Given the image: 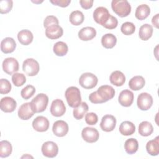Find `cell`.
Instances as JSON below:
<instances>
[{
  "instance_id": "6da1fadb",
  "label": "cell",
  "mask_w": 159,
  "mask_h": 159,
  "mask_svg": "<svg viewBox=\"0 0 159 159\" xmlns=\"http://www.w3.org/2000/svg\"><path fill=\"white\" fill-rule=\"evenodd\" d=\"M65 96L68 106L75 108L81 102V97L80 89L76 86H70L65 91Z\"/></svg>"
},
{
  "instance_id": "7a4b0ae2",
  "label": "cell",
  "mask_w": 159,
  "mask_h": 159,
  "mask_svg": "<svg viewBox=\"0 0 159 159\" xmlns=\"http://www.w3.org/2000/svg\"><path fill=\"white\" fill-rule=\"evenodd\" d=\"M111 7L120 17L128 16L131 12V6L127 0H113L111 2Z\"/></svg>"
},
{
  "instance_id": "3957f363",
  "label": "cell",
  "mask_w": 159,
  "mask_h": 159,
  "mask_svg": "<svg viewBox=\"0 0 159 159\" xmlns=\"http://www.w3.org/2000/svg\"><path fill=\"white\" fill-rule=\"evenodd\" d=\"M48 97L43 94H38L30 102V106L35 113L43 112L48 105Z\"/></svg>"
},
{
  "instance_id": "277c9868",
  "label": "cell",
  "mask_w": 159,
  "mask_h": 159,
  "mask_svg": "<svg viewBox=\"0 0 159 159\" xmlns=\"http://www.w3.org/2000/svg\"><path fill=\"white\" fill-rule=\"evenodd\" d=\"M98 82L97 76L89 72L83 73L79 78V83L81 87L86 89L94 88Z\"/></svg>"
},
{
  "instance_id": "5b68a950",
  "label": "cell",
  "mask_w": 159,
  "mask_h": 159,
  "mask_svg": "<svg viewBox=\"0 0 159 159\" xmlns=\"http://www.w3.org/2000/svg\"><path fill=\"white\" fill-rule=\"evenodd\" d=\"M22 70L25 75L29 76H34L37 75L40 70V66L37 60L34 58H27L22 64Z\"/></svg>"
},
{
  "instance_id": "8992f818",
  "label": "cell",
  "mask_w": 159,
  "mask_h": 159,
  "mask_svg": "<svg viewBox=\"0 0 159 159\" xmlns=\"http://www.w3.org/2000/svg\"><path fill=\"white\" fill-rule=\"evenodd\" d=\"M153 98L147 93H140L137 98V104L139 109L142 111L148 110L153 104Z\"/></svg>"
},
{
  "instance_id": "52a82bcc",
  "label": "cell",
  "mask_w": 159,
  "mask_h": 159,
  "mask_svg": "<svg viewBox=\"0 0 159 159\" xmlns=\"http://www.w3.org/2000/svg\"><path fill=\"white\" fill-rule=\"evenodd\" d=\"M110 14L107 10L104 7H98L93 12V19L94 21L101 25L102 26L107 22L109 18Z\"/></svg>"
},
{
  "instance_id": "ba28073f",
  "label": "cell",
  "mask_w": 159,
  "mask_h": 159,
  "mask_svg": "<svg viewBox=\"0 0 159 159\" xmlns=\"http://www.w3.org/2000/svg\"><path fill=\"white\" fill-rule=\"evenodd\" d=\"M41 149L43 155L48 158H53L56 157L58 153V147L57 144L52 141L44 142Z\"/></svg>"
},
{
  "instance_id": "9c48e42d",
  "label": "cell",
  "mask_w": 159,
  "mask_h": 159,
  "mask_svg": "<svg viewBox=\"0 0 159 159\" xmlns=\"http://www.w3.org/2000/svg\"><path fill=\"white\" fill-rule=\"evenodd\" d=\"M81 137L88 143H94L98 140L99 134L96 129L86 127L82 130Z\"/></svg>"
},
{
  "instance_id": "30bf717a",
  "label": "cell",
  "mask_w": 159,
  "mask_h": 159,
  "mask_svg": "<svg viewBox=\"0 0 159 159\" xmlns=\"http://www.w3.org/2000/svg\"><path fill=\"white\" fill-rule=\"evenodd\" d=\"M19 62L13 57L6 58L2 62L3 71L8 75H12L19 70Z\"/></svg>"
},
{
  "instance_id": "8fae6325",
  "label": "cell",
  "mask_w": 159,
  "mask_h": 159,
  "mask_svg": "<svg viewBox=\"0 0 159 159\" xmlns=\"http://www.w3.org/2000/svg\"><path fill=\"white\" fill-rule=\"evenodd\" d=\"M116 125V119L112 115L107 114L102 117L101 122L100 123V127L102 130L104 132L112 131Z\"/></svg>"
},
{
  "instance_id": "7c38bea8",
  "label": "cell",
  "mask_w": 159,
  "mask_h": 159,
  "mask_svg": "<svg viewBox=\"0 0 159 159\" xmlns=\"http://www.w3.org/2000/svg\"><path fill=\"white\" fill-rule=\"evenodd\" d=\"M50 113L55 117L62 116L66 112V107L63 101L57 99L52 101L50 108Z\"/></svg>"
},
{
  "instance_id": "4fadbf2b",
  "label": "cell",
  "mask_w": 159,
  "mask_h": 159,
  "mask_svg": "<svg viewBox=\"0 0 159 159\" xmlns=\"http://www.w3.org/2000/svg\"><path fill=\"white\" fill-rule=\"evenodd\" d=\"M69 130L68 124L62 120H58L55 121L52 127V131L55 135L62 137L65 136Z\"/></svg>"
},
{
  "instance_id": "5bb4252c",
  "label": "cell",
  "mask_w": 159,
  "mask_h": 159,
  "mask_svg": "<svg viewBox=\"0 0 159 159\" xmlns=\"http://www.w3.org/2000/svg\"><path fill=\"white\" fill-rule=\"evenodd\" d=\"M32 127L37 132H45L49 128V121L48 119L44 116H37L32 122Z\"/></svg>"
},
{
  "instance_id": "9a60e30c",
  "label": "cell",
  "mask_w": 159,
  "mask_h": 159,
  "mask_svg": "<svg viewBox=\"0 0 159 159\" xmlns=\"http://www.w3.org/2000/svg\"><path fill=\"white\" fill-rule=\"evenodd\" d=\"M96 91L104 102L112 99L115 95L114 89L109 85H102L100 86Z\"/></svg>"
},
{
  "instance_id": "2e32d148",
  "label": "cell",
  "mask_w": 159,
  "mask_h": 159,
  "mask_svg": "<svg viewBox=\"0 0 159 159\" xmlns=\"http://www.w3.org/2000/svg\"><path fill=\"white\" fill-rule=\"evenodd\" d=\"M134 99V93L129 89H124L120 93L118 101L121 106L124 107H129L133 103Z\"/></svg>"
},
{
  "instance_id": "e0dca14e",
  "label": "cell",
  "mask_w": 159,
  "mask_h": 159,
  "mask_svg": "<svg viewBox=\"0 0 159 159\" xmlns=\"http://www.w3.org/2000/svg\"><path fill=\"white\" fill-rule=\"evenodd\" d=\"M1 109L4 112H12L17 107V102L12 98L6 96L1 99Z\"/></svg>"
},
{
  "instance_id": "ac0fdd59",
  "label": "cell",
  "mask_w": 159,
  "mask_h": 159,
  "mask_svg": "<svg viewBox=\"0 0 159 159\" xmlns=\"http://www.w3.org/2000/svg\"><path fill=\"white\" fill-rule=\"evenodd\" d=\"M34 112L31 108L30 102H25L22 104L18 110V116L22 120H28L31 118Z\"/></svg>"
},
{
  "instance_id": "d6986e66",
  "label": "cell",
  "mask_w": 159,
  "mask_h": 159,
  "mask_svg": "<svg viewBox=\"0 0 159 159\" xmlns=\"http://www.w3.org/2000/svg\"><path fill=\"white\" fill-rule=\"evenodd\" d=\"M63 30L59 25H52L45 30V35L50 39H58L63 35Z\"/></svg>"
},
{
  "instance_id": "ffe728a7",
  "label": "cell",
  "mask_w": 159,
  "mask_h": 159,
  "mask_svg": "<svg viewBox=\"0 0 159 159\" xmlns=\"http://www.w3.org/2000/svg\"><path fill=\"white\" fill-rule=\"evenodd\" d=\"M96 35V30L92 27H85L78 32V37L83 41H89Z\"/></svg>"
},
{
  "instance_id": "44dd1931",
  "label": "cell",
  "mask_w": 159,
  "mask_h": 159,
  "mask_svg": "<svg viewBox=\"0 0 159 159\" xmlns=\"http://www.w3.org/2000/svg\"><path fill=\"white\" fill-rule=\"evenodd\" d=\"M16 47V43L14 39L6 37L1 42V50L4 53H10L13 52Z\"/></svg>"
},
{
  "instance_id": "7402d4cb",
  "label": "cell",
  "mask_w": 159,
  "mask_h": 159,
  "mask_svg": "<svg viewBox=\"0 0 159 159\" xmlns=\"http://www.w3.org/2000/svg\"><path fill=\"white\" fill-rule=\"evenodd\" d=\"M17 39L19 42L24 45H28L32 43L34 36L32 33L27 29H24L18 32Z\"/></svg>"
},
{
  "instance_id": "603a6c76",
  "label": "cell",
  "mask_w": 159,
  "mask_h": 159,
  "mask_svg": "<svg viewBox=\"0 0 159 159\" xmlns=\"http://www.w3.org/2000/svg\"><path fill=\"white\" fill-rule=\"evenodd\" d=\"M109 80L111 83L113 85L116 86H121L125 81V76L122 71L116 70L111 74Z\"/></svg>"
},
{
  "instance_id": "cb8c5ba5",
  "label": "cell",
  "mask_w": 159,
  "mask_h": 159,
  "mask_svg": "<svg viewBox=\"0 0 159 159\" xmlns=\"http://www.w3.org/2000/svg\"><path fill=\"white\" fill-rule=\"evenodd\" d=\"M145 84V80L142 76H135L132 77L129 82V86L130 89L134 91H138L142 89Z\"/></svg>"
},
{
  "instance_id": "d4e9b609",
  "label": "cell",
  "mask_w": 159,
  "mask_h": 159,
  "mask_svg": "<svg viewBox=\"0 0 159 159\" xmlns=\"http://www.w3.org/2000/svg\"><path fill=\"white\" fill-rule=\"evenodd\" d=\"M119 132L122 135L129 136L132 135L135 131V125L130 121H124L119 126Z\"/></svg>"
},
{
  "instance_id": "484cf974",
  "label": "cell",
  "mask_w": 159,
  "mask_h": 159,
  "mask_svg": "<svg viewBox=\"0 0 159 159\" xmlns=\"http://www.w3.org/2000/svg\"><path fill=\"white\" fill-rule=\"evenodd\" d=\"M146 150L148 154L152 156H157L159 153V137L149 140L146 144Z\"/></svg>"
},
{
  "instance_id": "4316f807",
  "label": "cell",
  "mask_w": 159,
  "mask_h": 159,
  "mask_svg": "<svg viewBox=\"0 0 159 159\" xmlns=\"http://www.w3.org/2000/svg\"><path fill=\"white\" fill-rule=\"evenodd\" d=\"M153 32V27L151 25L148 24H144L139 29V35L141 40L146 41L152 36Z\"/></svg>"
},
{
  "instance_id": "83f0119b",
  "label": "cell",
  "mask_w": 159,
  "mask_h": 159,
  "mask_svg": "<svg viewBox=\"0 0 159 159\" xmlns=\"http://www.w3.org/2000/svg\"><path fill=\"white\" fill-rule=\"evenodd\" d=\"M116 43L117 38L112 34H104L101 38V44L106 48H112Z\"/></svg>"
},
{
  "instance_id": "f1b7e54d",
  "label": "cell",
  "mask_w": 159,
  "mask_h": 159,
  "mask_svg": "<svg viewBox=\"0 0 159 159\" xmlns=\"http://www.w3.org/2000/svg\"><path fill=\"white\" fill-rule=\"evenodd\" d=\"M150 13V9L149 6L147 4H141L137 7L135 12V16L137 19L142 20L147 18Z\"/></svg>"
},
{
  "instance_id": "f546056e",
  "label": "cell",
  "mask_w": 159,
  "mask_h": 159,
  "mask_svg": "<svg viewBox=\"0 0 159 159\" xmlns=\"http://www.w3.org/2000/svg\"><path fill=\"white\" fill-rule=\"evenodd\" d=\"M88 109L89 107L87 103L85 102H81L78 107L74 108L73 111V117L77 120L81 119L84 117V114H86L88 111Z\"/></svg>"
},
{
  "instance_id": "4dcf8cb0",
  "label": "cell",
  "mask_w": 159,
  "mask_h": 159,
  "mask_svg": "<svg viewBox=\"0 0 159 159\" xmlns=\"http://www.w3.org/2000/svg\"><path fill=\"white\" fill-rule=\"evenodd\" d=\"M153 132L152 124L148 121H143L139 125V133L143 137L150 135Z\"/></svg>"
},
{
  "instance_id": "1f68e13d",
  "label": "cell",
  "mask_w": 159,
  "mask_h": 159,
  "mask_svg": "<svg viewBox=\"0 0 159 159\" xmlns=\"http://www.w3.org/2000/svg\"><path fill=\"white\" fill-rule=\"evenodd\" d=\"M124 148L128 154H134L137 151L139 148V142L135 139H129L125 142Z\"/></svg>"
},
{
  "instance_id": "d6a6232c",
  "label": "cell",
  "mask_w": 159,
  "mask_h": 159,
  "mask_svg": "<svg viewBox=\"0 0 159 159\" xmlns=\"http://www.w3.org/2000/svg\"><path fill=\"white\" fill-rule=\"evenodd\" d=\"M53 51L56 55L58 57H63L67 53L68 51V47L66 43L60 41L56 42L54 44Z\"/></svg>"
},
{
  "instance_id": "836d02e7",
  "label": "cell",
  "mask_w": 159,
  "mask_h": 159,
  "mask_svg": "<svg viewBox=\"0 0 159 159\" xmlns=\"http://www.w3.org/2000/svg\"><path fill=\"white\" fill-rule=\"evenodd\" d=\"M69 19L71 24L77 26L80 25L83 22L84 20V16L81 11H74L70 14Z\"/></svg>"
},
{
  "instance_id": "e575fe53",
  "label": "cell",
  "mask_w": 159,
  "mask_h": 159,
  "mask_svg": "<svg viewBox=\"0 0 159 159\" xmlns=\"http://www.w3.org/2000/svg\"><path fill=\"white\" fill-rule=\"evenodd\" d=\"M12 151L11 143L7 140H2L0 142V157L6 158L9 157Z\"/></svg>"
},
{
  "instance_id": "d590c367",
  "label": "cell",
  "mask_w": 159,
  "mask_h": 159,
  "mask_svg": "<svg viewBox=\"0 0 159 159\" xmlns=\"http://www.w3.org/2000/svg\"><path fill=\"white\" fill-rule=\"evenodd\" d=\"M120 30L123 34L125 35H130L134 33L135 30V26L132 22H125L122 24Z\"/></svg>"
},
{
  "instance_id": "8d00e7d4",
  "label": "cell",
  "mask_w": 159,
  "mask_h": 159,
  "mask_svg": "<svg viewBox=\"0 0 159 159\" xmlns=\"http://www.w3.org/2000/svg\"><path fill=\"white\" fill-rule=\"evenodd\" d=\"M12 81L16 86L19 87L26 82V78L22 73H15L12 76Z\"/></svg>"
},
{
  "instance_id": "74e56055",
  "label": "cell",
  "mask_w": 159,
  "mask_h": 159,
  "mask_svg": "<svg viewBox=\"0 0 159 159\" xmlns=\"http://www.w3.org/2000/svg\"><path fill=\"white\" fill-rule=\"evenodd\" d=\"M35 93V88L32 85H27L24 87L20 91L22 98L25 100L30 98Z\"/></svg>"
},
{
  "instance_id": "f35d334b",
  "label": "cell",
  "mask_w": 159,
  "mask_h": 159,
  "mask_svg": "<svg viewBox=\"0 0 159 159\" xmlns=\"http://www.w3.org/2000/svg\"><path fill=\"white\" fill-rule=\"evenodd\" d=\"M13 2L12 0H2L0 1V12L1 14H7L10 12L12 8Z\"/></svg>"
},
{
  "instance_id": "ab89813d",
  "label": "cell",
  "mask_w": 159,
  "mask_h": 159,
  "mask_svg": "<svg viewBox=\"0 0 159 159\" xmlns=\"http://www.w3.org/2000/svg\"><path fill=\"white\" fill-rule=\"evenodd\" d=\"M11 84L7 80L4 78L0 80V93L1 94L9 93L11 91Z\"/></svg>"
},
{
  "instance_id": "60d3db41",
  "label": "cell",
  "mask_w": 159,
  "mask_h": 159,
  "mask_svg": "<svg viewBox=\"0 0 159 159\" xmlns=\"http://www.w3.org/2000/svg\"><path fill=\"white\" fill-rule=\"evenodd\" d=\"M118 24V20L116 17L110 15L109 18L107 20V22L104 24L103 27L107 29H114L117 27Z\"/></svg>"
},
{
  "instance_id": "b9f144b4",
  "label": "cell",
  "mask_w": 159,
  "mask_h": 159,
  "mask_svg": "<svg viewBox=\"0 0 159 159\" xmlns=\"http://www.w3.org/2000/svg\"><path fill=\"white\" fill-rule=\"evenodd\" d=\"M98 121V117L94 112L87 113L85 116V122L88 125H95Z\"/></svg>"
},
{
  "instance_id": "7bdbcfd3",
  "label": "cell",
  "mask_w": 159,
  "mask_h": 159,
  "mask_svg": "<svg viewBox=\"0 0 159 159\" xmlns=\"http://www.w3.org/2000/svg\"><path fill=\"white\" fill-rule=\"evenodd\" d=\"M59 22L58 19L54 16H48L45 17L43 21V27L47 29L52 25H58Z\"/></svg>"
},
{
  "instance_id": "ee69618b",
  "label": "cell",
  "mask_w": 159,
  "mask_h": 159,
  "mask_svg": "<svg viewBox=\"0 0 159 159\" xmlns=\"http://www.w3.org/2000/svg\"><path fill=\"white\" fill-rule=\"evenodd\" d=\"M89 99L93 104H100L104 102V101L99 97L97 91L91 93L89 96Z\"/></svg>"
},
{
  "instance_id": "f6af8a7d",
  "label": "cell",
  "mask_w": 159,
  "mask_h": 159,
  "mask_svg": "<svg viewBox=\"0 0 159 159\" xmlns=\"http://www.w3.org/2000/svg\"><path fill=\"white\" fill-rule=\"evenodd\" d=\"M50 2L55 6H60L61 7H66L68 6V5L70 4L71 1L70 0H50Z\"/></svg>"
},
{
  "instance_id": "bcb514c9",
  "label": "cell",
  "mask_w": 159,
  "mask_h": 159,
  "mask_svg": "<svg viewBox=\"0 0 159 159\" xmlns=\"http://www.w3.org/2000/svg\"><path fill=\"white\" fill-rule=\"evenodd\" d=\"M94 1L93 0H80V4L82 8L84 9H88L92 7Z\"/></svg>"
},
{
  "instance_id": "7dc6e473",
  "label": "cell",
  "mask_w": 159,
  "mask_h": 159,
  "mask_svg": "<svg viewBox=\"0 0 159 159\" xmlns=\"http://www.w3.org/2000/svg\"><path fill=\"white\" fill-rule=\"evenodd\" d=\"M158 17H159V14H157L155 16L152 17V23L153 25L157 29H158Z\"/></svg>"
}]
</instances>
